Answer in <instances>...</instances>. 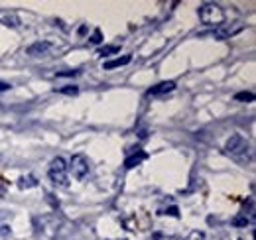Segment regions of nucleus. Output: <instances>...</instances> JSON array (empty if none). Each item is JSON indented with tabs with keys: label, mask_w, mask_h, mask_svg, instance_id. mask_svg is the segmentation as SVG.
Instances as JSON below:
<instances>
[{
	"label": "nucleus",
	"mask_w": 256,
	"mask_h": 240,
	"mask_svg": "<svg viewBox=\"0 0 256 240\" xmlns=\"http://www.w3.org/2000/svg\"><path fill=\"white\" fill-rule=\"evenodd\" d=\"M132 61L130 55H124V57H118V59H113V61H107L105 63V69H115V67H122V65H128Z\"/></svg>",
	"instance_id": "obj_7"
},
{
	"label": "nucleus",
	"mask_w": 256,
	"mask_h": 240,
	"mask_svg": "<svg viewBox=\"0 0 256 240\" xmlns=\"http://www.w3.org/2000/svg\"><path fill=\"white\" fill-rule=\"evenodd\" d=\"M4 193H6V181L0 177V197H4Z\"/></svg>",
	"instance_id": "obj_15"
},
{
	"label": "nucleus",
	"mask_w": 256,
	"mask_h": 240,
	"mask_svg": "<svg viewBox=\"0 0 256 240\" xmlns=\"http://www.w3.org/2000/svg\"><path fill=\"white\" fill-rule=\"evenodd\" d=\"M71 173L79 181H83L89 175V160L83 154H77V156L71 158Z\"/></svg>",
	"instance_id": "obj_4"
},
{
	"label": "nucleus",
	"mask_w": 256,
	"mask_h": 240,
	"mask_svg": "<svg viewBox=\"0 0 256 240\" xmlns=\"http://www.w3.org/2000/svg\"><path fill=\"white\" fill-rule=\"evenodd\" d=\"M0 22L4 26H10V28H18L20 26V20L16 14H10V12H0Z\"/></svg>",
	"instance_id": "obj_6"
},
{
	"label": "nucleus",
	"mask_w": 256,
	"mask_h": 240,
	"mask_svg": "<svg viewBox=\"0 0 256 240\" xmlns=\"http://www.w3.org/2000/svg\"><path fill=\"white\" fill-rule=\"evenodd\" d=\"M8 89H10L8 83H2V81H0V91H8Z\"/></svg>",
	"instance_id": "obj_17"
},
{
	"label": "nucleus",
	"mask_w": 256,
	"mask_h": 240,
	"mask_svg": "<svg viewBox=\"0 0 256 240\" xmlns=\"http://www.w3.org/2000/svg\"><path fill=\"white\" fill-rule=\"evenodd\" d=\"M199 20L207 26H221L225 22V12L219 4L205 2L199 6Z\"/></svg>",
	"instance_id": "obj_2"
},
{
	"label": "nucleus",
	"mask_w": 256,
	"mask_h": 240,
	"mask_svg": "<svg viewBox=\"0 0 256 240\" xmlns=\"http://www.w3.org/2000/svg\"><path fill=\"white\" fill-rule=\"evenodd\" d=\"M47 173H49V179L54 181L56 185H59V187H67L69 185L67 183V166H65L63 158H56L54 162H51Z\"/></svg>",
	"instance_id": "obj_3"
},
{
	"label": "nucleus",
	"mask_w": 256,
	"mask_h": 240,
	"mask_svg": "<svg viewBox=\"0 0 256 240\" xmlns=\"http://www.w3.org/2000/svg\"><path fill=\"white\" fill-rule=\"evenodd\" d=\"M233 224H235V226H246V224H248V219L236 217V219H233Z\"/></svg>",
	"instance_id": "obj_14"
},
{
	"label": "nucleus",
	"mask_w": 256,
	"mask_h": 240,
	"mask_svg": "<svg viewBox=\"0 0 256 240\" xmlns=\"http://www.w3.org/2000/svg\"><path fill=\"white\" fill-rule=\"evenodd\" d=\"M59 92H63V94H77V92H79V89H77V87H73V85H67V87L59 89Z\"/></svg>",
	"instance_id": "obj_13"
},
{
	"label": "nucleus",
	"mask_w": 256,
	"mask_h": 240,
	"mask_svg": "<svg viewBox=\"0 0 256 240\" xmlns=\"http://www.w3.org/2000/svg\"><path fill=\"white\" fill-rule=\"evenodd\" d=\"M146 158H148V156H146L144 152H140V150H138V154H134V156H130V158H126V162H124V166H126V167L130 169V167H134V166H138L140 162H144Z\"/></svg>",
	"instance_id": "obj_8"
},
{
	"label": "nucleus",
	"mask_w": 256,
	"mask_h": 240,
	"mask_svg": "<svg viewBox=\"0 0 256 240\" xmlns=\"http://www.w3.org/2000/svg\"><path fill=\"white\" fill-rule=\"evenodd\" d=\"M225 154L231 156L236 164H242V166H246V164L252 160L250 144H248V140H246L244 136H240V134H235V136H231V138L227 140V144H225Z\"/></svg>",
	"instance_id": "obj_1"
},
{
	"label": "nucleus",
	"mask_w": 256,
	"mask_h": 240,
	"mask_svg": "<svg viewBox=\"0 0 256 240\" xmlns=\"http://www.w3.org/2000/svg\"><path fill=\"white\" fill-rule=\"evenodd\" d=\"M113 54H118V45H107L98 50V55H113Z\"/></svg>",
	"instance_id": "obj_10"
},
{
	"label": "nucleus",
	"mask_w": 256,
	"mask_h": 240,
	"mask_svg": "<svg viewBox=\"0 0 256 240\" xmlns=\"http://www.w3.org/2000/svg\"><path fill=\"white\" fill-rule=\"evenodd\" d=\"M174 89H176V83H174V81H164V83H160V85H156V87H152L146 94H148V97H158V94L172 92Z\"/></svg>",
	"instance_id": "obj_5"
},
{
	"label": "nucleus",
	"mask_w": 256,
	"mask_h": 240,
	"mask_svg": "<svg viewBox=\"0 0 256 240\" xmlns=\"http://www.w3.org/2000/svg\"><path fill=\"white\" fill-rule=\"evenodd\" d=\"M235 101H254V94L252 92H238V94H235Z\"/></svg>",
	"instance_id": "obj_11"
},
{
	"label": "nucleus",
	"mask_w": 256,
	"mask_h": 240,
	"mask_svg": "<svg viewBox=\"0 0 256 240\" xmlns=\"http://www.w3.org/2000/svg\"><path fill=\"white\" fill-rule=\"evenodd\" d=\"M185 240H205V234L201 232V230H193V232H189L187 234V238Z\"/></svg>",
	"instance_id": "obj_12"
},
{
	"label": "nucleus",
	"mask_w": 256,
	"mask_h": 240,
	"mask_svg": "<svg viewBox=\"0 0 256 240\" xmlns=\"http://www.w3.org/2000/svg\"><path fill=\"white\" fill-rule=\"evenodd\" d=\"M91 41H93V43H100V32H98V30H97V32L93 34V37H91Z\"/></svg>",
	"instance_id": "obj_16"
},
{
	"label": "nucleus",
	"mask_w": 256,
	"mask_h": 240,
	"mask_svg": "<svg viewBox=\"0 0 256 240\" xmlns=\"http://www.w3.org/2000/svg\"><path fill=\"white\" fill-rule=\"evenodd\" d=\"M47 50H49V43H36V45H32L30 50H28V54L36 55V54H45Z\"/></svg>",
	"instance_id": "obj_9"
}]
</instances>
